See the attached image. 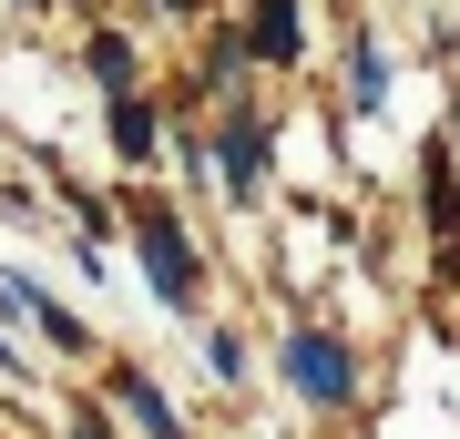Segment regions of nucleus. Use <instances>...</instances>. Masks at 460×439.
Returning a JSON list of instances; mask_svg holds the SVG:
<instances>
[{
	"label": "nucleus",
	"instance_id": "f03ea898",
	"mask_svg": "<svg viewBox=\"0 0 460 439\" xmlns=\"http://www.w3.org/2000/svg\"><path fill=\"white\" fill-rule=\"evenodd\" d=\"M133 245H144V277H154V296H164L174 317H195L205 266H195V245H184V225H174V205H164V195H133Z\"/></svg>",
	"mask_w": 460,
	"mask_h": 439
},
{
	"label": "nucleus",
	"instance_id": "7ed1b4c3",
	"mask_svg": "<svg viewBox=\"0 0 460 439\" xmlns=\"http://www.w3.org/2000/svg\"><path fill=\"white\" fill-rule=\"evenodd\" d=\"M215 163H226V195H235V205L266 184V113H256V102H226V123H215Z\"/></svg>",
	"mask_w": 460,
	"mask_h": 439
},
{
	"label": "nucleus",
	"instance_id": "f257e3e1",
	"mask_svg": "<svg viewBox=\"0 0 460 439\" xmlns=\"http://www.w3.org/2000/svg\"><path fill=\"white\" fill-rule=\"evenodd\" d=\"M277 378L307 408H358V347L328 338V327H287L277 338Z\"/></svg>",
	"mask_w": 460,
	"mask_h": 439
},
{
	"label": "nucleus",
	"instance_id": "423d86ee",
	"mask_svg": "<svg viewBox=\"0 0 460 439\" xmlns=\"http://www.w3.org/2000/svg\"><path fill=\"white\" fill-rule=\"evenodd\" d=\"M113 408H123L144 439H184V429H174V408H164V389H154L144 368H113Z\"/></svg>",
	"mask_w": 460,
	"mask_h": 439
},
{
	"label": "nucleus",
	"instance_id": "f8f14e48",
	"mask_svg": "<svg viewBox=\"0 0 460 439\" xmlns=\"http://www.w3.org/2000/svg\"><path fill=\"white\" fill-rule=\"evenodd\" d=\"M72 439H113V429H102V408H83V419H72Z\"/></svg>",
	"mask_w": 460,
	"mask_h": 439
},
{
	"label": "nucleus",
	"instance_id": "9d476101",
	"mask_svg": "<svg viewBox=\"0 0 460 439\" xmlns=\"http://www.w3.org/2000/svg\"><path fill=\"white\" fill-rule=\"evenodd\" d=\"M93 82H102V92H133V41H123V31L93 41Z\"/></svg>",
	"mask_w": 460,
	"mask_h": 439
},
{
	"label": "nucleus",
	"instance_id": "1a4fd4ad",
	"mask_svg": "<svg viewBox=\"0 0 460 439\" xmlns=\"http://www.w3.org/2000/svg\"><path fill=\"white\" fill-rule=\"evenodd\" d=\"M348 102H358V113H378V102H389V51H378L368 31L348 41Z\"/></svg>",
	"mask_w": 460,
	"mask_h": 439
},
{
	"label": "nucleus",
	"instance_id": "0eeeda50",
	"mask_svg": "<svg viewBox=\"0 0 460 439\" xmlns=\"http://www.w3.org/2000/svg\"><path fill=\"white\" fill-rule=\"evenodd\" d=\"M102 123H113V154H123V163H144L154 144H164V123H154L144 92H113V113H102Z\"/></svg>",
	"mask_w": 460,
	"mask_h": 439
},
{
	"label": "nucleus",
	"instance_id": "9b49d317",
	"mask_svg": "<svg viewBox=\"0 0 460 439\" xmlns=\"http://www.w3.org/2000/svg\"><path fill=\"white\" fill-rule=\"evenodd\" d=\"M205 368H215V378H246V347H235L226 327H215V338H205Z\"/></svg>",
	"mask_w": 460,
	"mask_h": 439
},
{
	"label": "nucleus",
	"instance_id": "20e7f679",
	"mask_svg": "<svg viewBox=\"0 0 460 439\" xmlns=\"http://www.w3.org/2000/svg\"><path fill=\"white\" fill-rule=\"evenodd\" d=\"M307 51V11L296 0H246V62H296Z\"/></svg>",
	"mask_w": 460,
	"mask_h": 439
},
{
	"label": "nucleus",
	"instance_id": "ddd939ff",
	"mask_svg": "<svg viewBox=\"0 0 460 439\" xmlns=\"http://www.w3.org/2000/svg\"><path fill=\"white\" fill-rule=\"evenodd\" d=\"M154 11H195V0H154Z\"/></svg>",
	"mask_w": 460,
	"mask_h": 439
},
{
	"label": "nucleus",
	"instance_id": "6e6552de",
	"mask_svg": "<svg viewBox=\"0 0 460 439\" xmlns=\"http://www.w3.org/2000/svg\"><path fill=\"white\" fill-rule=\"evenodd\" d=\"M420 184H429V225L460 245V174H450V144H429V154H420Z\"/></svg>",
	"mask_w": 460,
	"mask_h": 439
},
{
	"label": "nucleus",
	"instance_id": "39448f33",
	"mask_svg": "<svg viewBox=\"0 0 460 439\" xmlns=\"http://www.w3.org/2000/svg\"><path fill=\"white\" fill-rule=\"evenodd\" d=\"M0 317H31L51 347H83V317H72V307H51V296H41L31 277H0Z\"/></svg>",
	"mask_w": 460,
	"mask_h": 439
},
{
	"label": "nucleus",
	"instance_id": "4468645a",
	"mask_svg": "<svg viewBox=\"0 0 460 439\" xmlns=\"http://www.w3.org/2000/svg\"><path fill=\"white\" fill-rule=\"evenodd\" d=\"M0 368H21V358H11V347H0Z\"/></svg>",
	"mask_w": 460,
	"mask_h": 439
}]
</instances>
